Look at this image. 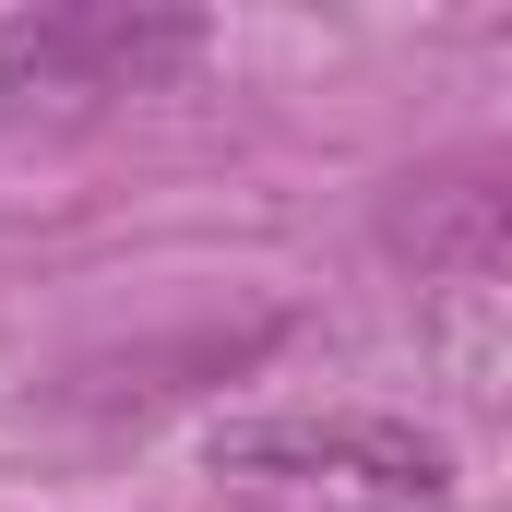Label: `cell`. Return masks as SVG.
I'll return each mask as SVG.
<instances>
[{
	"label": "cell",
	"instance_id": "cell-1",
	"mask_svg": "<svg viewBox=\"0 0 512 512\" xmlns=\"http://www.w3.org/2000/svg\"><path fill=\"white\" fill-rule=\"evenodd\" d=\"M215 477L286 512H453V453L417 417H239L215 429Z\"/></svg>",
	"mask_w": 512,
	"mask_h": 512
},
{
	"label": "cell",
	"instance_id": "cell-2",
	"mask_svg": "<svg viewBox=\"0 0 512 512\" xmlns=\"http://www.w3.org/2000/svg\"><path fill=\"white\" fill-rule=\"evenodd\" d=\"M203 60V12H131V0H60L0 24V120H84L108 96H155Z\"/></svg>",
	"mask_w": 512,
	"mask_h": 512
},
{
	"label": "cell",
	"instance_id": "cell-3",
	"mask_svg": "<svg viewBox=\"0 0 512 512\" xmlns=\"http://www.w3.org/2000/svg\"><path fill=\"white\" fill-rule=\"evenodd\" d=\"M393 251L417 262L429 298H501V191L489 179H417V203H393Z\"/></svg>",
	"mask_w": 512,
	"mask_h": 512
}]
</instances>
